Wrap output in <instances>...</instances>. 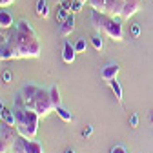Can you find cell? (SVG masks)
Instances as JSON below:
<instances>
[{"mask_svg": "<svg viewBox=\"0 0 153 153\" xmlns=\"http://www.w3.org/2000/svg\"><path fill=\"white\" fill-rule=\"evenodd\" d=\"M91 20L95 24V27H97L100 33H106L108 36H111L113 40H122V26L117 22V20H113L111 16H106V15H99V11H95L91 13Z\"/></svg>", "mask_w": 153, "mask_h": 153, "instance_id": "cell-1", "label": "cell"}, {"mask_svg": "<svg viewBox=\"0 0 153 153\" xmlns=\"http://www.w3.org/2000/svg\"><path fill=\"white\" fill-rule=\"evenodd\" d=\"M119 69H120L119 64H108V66L102 68V71H100V79L106 80V82H109V80H113V79H117Z\"/></svg>", "mask_w": 153, "mask_h": 153, "instance_id": "cell-2", "label": "cell"}, {"mask_svg": "<svg viewBox=\"0 0 153 153\" xmlns=\"http://www.w3.org/2000/svg\"><path fill=\"white\" fill-rule=\"evenodd\" d=\"M140 7V0H126L124 2V7H122V16L124 18H129L133 16Z\"/></svg>", "mask_w": 153, "mask_h": 153, "instance_id": "cell-3", "label": "cell"}, {"mask_svg": "<svg viewBox=\"0 0 153 153\" xmlns=\"http://www.w3.org/2000/svg\"><path fill=\"white\" fill-rule=\"evenodd\" d=\"M126 0H108L106 2V11L115 16V15H122V7H124Z\"/></svg>", "mask_w": 153, "mask_h": 153, "instance_id": "cell-4", "label": "cell"}, {"mask_svg": "<svg viewBox=\"0 0 153 153\" xmlns=\"http://www.w3.org/2000/svg\"><path fill=\"white\" fill-rule=\"evenodd\" d=\"M75 55H76V51H75V46H71L69 42H64V51H62V60H64L66 64H71V62L75 60Z\"/></svg>", "mask_w": 153, "mask_h": 153, "instance_id": "cell-5", "label": "cell"}, {"mask_svg": "<svg viewBox=\"0 0 153 153\" xmlns=\"http://www.w3.org/2000/svg\"><path fill=\"white\" fill-rule=\"evenodd\" d=\"M73 29H75V16L73 15H68V18L60 24V35L62 36H68Z\"/></svg>", "mask_w": 153, "mask_h": 153, "instance_id": "cell-6", "label": "cell"}, {"mask_svg": "<svg viewBox=\"0 0 153 153\" xmlns=\"http://www.w3.org/2000/svg\"><path fill=\"white\" fill-rule=\"evenodd\" d=\"M108 84H109L111 91L115 93V97H117V100H119V102H122V86H120V82H119L117 79H113V80H109Z\"/></svg>", "mask_w": 153, "mask_h": 153, "instance_id": "cell-7", "label": "cell"}, {"mask_svg": "<svg viewBox=\"0 0 153 153\" xmlns=\"http://www.w3.org/2000/svg\"><path fill=\"white\" fill-rule=\"evenodd\" d=\"M49 15V9H48V2L46 0H38L36 2V16L40 18H46Z\"/></svg>", "mask_w": 153, "mask_h": 153, "instance_id": "cell-8", "label": "cell"}, {"mask_svg": "<svg viewBox=\"0 0 153 153\" xmlns=\"http://www.w3.org/2000/svg\"><path fill=\"white\" fill-rule=\"evenodd\" d=\"M11 24H13V16H11L7 11H0V27L6 29V27H9Z\"/></svg>", "mask_w": 153, "mask_h": 153, "instance_id": "cell-9", "label": "cell"}, {"mask_svg": "<svg viewBox=\"0 0 153 153\" xmlns=\"http://www.w3.org/2000/svg\"><path fill=\"white\" fill-rule=\"evenodd\" d=\"M56 115L64 120V122H71L73 120V115H71V111L69 109H66V108H62V106H56Z\"/></svg>", "mask_w": 153, "mask_h": 153, "instance_id": "cell-10", "label": "cell"}, {"mask_svg": "<svg viewBox=\"0 0 153 153\" xmlns=\"http://www.w3.org/2000/svg\"><path fill=\"white\" fill-rule=\"evenodd\" d=\"M106 2H108V0H88V4H89L95 11H100V13L106 11Z\"/></svg>", "mask_w": 153, "mask_h": 153, "instance_id": "cell-11", "label": "cell"}, {"mask_svg": "<svg viewBox=\"0 0 153 153\" xmlns=\"http://www.w3.org/2000/svg\"><path fill=\"white\" fill-rule=\"evenodd\" d=\"M49 99H51V104L56 108V106H60V97H59V89H56V86L51 88V93H49Z\"/></svg>", "mask_w": 153, "mask_h": 153, "instance_id": "cell-12", "label": "cell"}, {"mask_svg": "<svg viewBox=\"0 0 153 153\" xmlns=\"http://www.w3.org/2000/svg\"><path fill=\"white\" fill-rule=\"evenodd\" d=\"M73 46H75V51H76V53H84V51L88 49V42H86V38H79V40H76Z\"/></svg>", "mask_w": 153, "mask_h": 153, "instance_id": "cell-13", "label": "cell"}, {"mask_svg": "<svg viewBox=\"0 0 153 153\" xmlns=\"http://www.w3.org/2000/svg\"><path fill=\"white\" fill-rule=\"evenodd\" d=\"M91 44H93V48L97 49V51H100V49L104 48V42H102V36H100V35H93V36H91Z\"/></svg>", "mask_w": 153, "mask_h": 153, "instance_id": "cell-14", "label": "cell"}, {"mask_svg": "<svg viewBox=\"0 0 153 153\" xmlns=\"http://www.w3.org/2000/svg\"><path fill=\"white\" fill-rule=\"evenodd\" d=\"M2 117H4V120H6L9 126H13V124H15V115H13V111H11V109H6V108H4V109H2Z\"/></svg>", "mask_w": 153, "mask_h": 153, "instance_id": "cell-15", "label": "cell"}, {"mask_svg": "<svg viewBox=\"0 0 153 153\" xmlns=\"http://www.w3.org/2000/svg\"><path fill=\"white\" fill-rule=\"evenodd\" d=\"M129 126L131 128H137L139 126V115L137 113H131L129 115Z\"/></svg>", "mask_w": 153, "mask_h": 153, "instance_id": "cell-16", "label": "cell"}, {"mask_svg": "<svg viewBox=\"0 0 153 153\" xmlns=\"http://www.w3.org/2000/svg\"><path fill=\"white\" fill-rule=\"evenodd\" d=\"M109 153H128V149L122 146V144H117V146H113Z\"/></svg>", "mask_w": 153, "mask_h": 153, "instance_id": "cell-17", "label": "cell"}, {"mask_svg": "<svg viewBox=\"0 0 153 153\" xmlns=\"http://www.w3.org/2000/svg\"><path fill=\"white\" fill-rule=\"evenodd\" d=\"M139 35H140V26L139 24H133L131 26V36L133 38H139Z\"/></svg>", "mask_w": 153, "mask_h": 153, "instance_id": "cell-18", "label": "cell"}, {"mask_svg": "<svg viewBox=\"0 0 153 153\" xmlns=\"http://www.w3.org/2000/svg\"><path fill=\"white\" fill-rule=\"evenodd\" d=\"M91 133H93V126H88V128L82 131V137H84V139H89V137H91Z\"/></svg>", "mask_w": 153, "mask_h": 153, "instance_id": "cell-19", "label": "cell"}, {"mask_svg": "<svg viewBox=\"0 0 153 153\" xmlns=\"http://www.w3.org/2000/svg\"><path fill=\"white\" fill-rule=\"evenodd\" d=\"M2 80H4V82H9V80H11V73H9V71H6V73L2 75Z\"/></svg>", "mask_w": 153, "mask_h": 153, "instance_id": "cell-20", "label": "cell"}, {"mask_svg": "<svg viewBox=\"0 0 153 153\" xmlns=\"http://www.w3.org/2000/svg\"><path fill=\"white\" fill-rule=\"evenodd\" d=\"M15 0H0V6L2 7H6V6H9V4H13Z\"/></svg>", "mask_w": 153, "mask_h": 153, "instance_id": "cell-21", "label": "cell"}, {"mask_svg": "<svg viewBox=\"0 0 153 153\" xmlns=\"http://www.w3.org/2000/svg\"><path fill=\"white\" fill-rule=\"evenodd\" d=\"M66 153H75V149H66Z\"/></svg>", "mask_w": 153, "mask_h": 153, "instance_id": "cell-22", "label": "cell"}, {"mask_svg": "<svg viewBox=\"0 0 153 153\" xmlns=\"http://www.w3.org/2000/svg\"><path fill=\"white\" fill-rule=\"evenodd\" d=\"M2 119H4V117H2V109H0V120H2Z\"/></svg>", "mask_w": 153, "mask_h": 153, "instance_id": "cell-23", "label": "cell"}, {"mask_svg": "<svg viewBox=\"0 0 153 153\" xmlns=\"http://www.w3.org/2000/svg\"><path fill=\"white\" fill-rule=\"evenodd\" d=\"M151 122H153V115H151Z\"/></svg>", "mask_w": 153, "mask_h": 153, "instance_id": "cell-24", "label": "cell"}]
</instances>
